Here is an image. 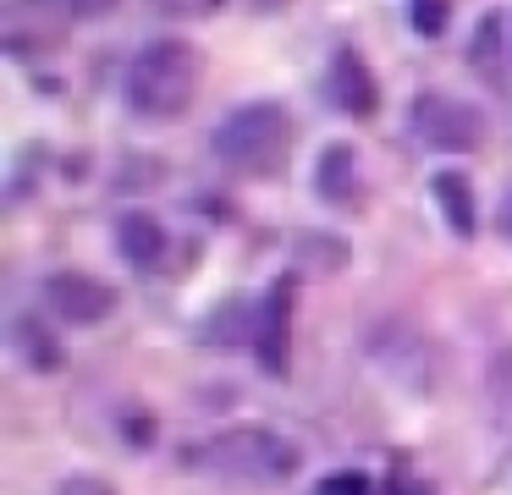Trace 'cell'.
I'll return each mask as SVG.
<instances>
[{
  "mask_svg": "<svg viewBox=\"0 0 512 495\" xmlns=\"http://www.w3.org/2000/svg\"><path fill=\"white\" fill-rule=\"evenodd\" d=\"M127 110L144 121H177L199 94V50L188 39H149L122 77Z\"/></svg>",
  "mask_w": 512,
  "mask_h": 495,
  "instance_id": "6da1fadb",
  "label": "cell"
},
{
  "mask_svg": "<svg viewBox=\"0 0 512 495\" xmlns=\"http://www.w3.org/2000/svg\"><path fill=\"white\" fill-rule=\"evenodd\" d=\"M210 149L221 165H232V171H243V176H270V171H281L287 154H292V116L276 99L237 105L232 116L215 127Z\"/></svg>",
  "mask_w": 512,
  "mask_h": 495,
  "instance_id": "7a4b0ae2",
  "label": "cell"
},
{
  "mask_svg": "<svg viewBox=\"0 0 512 495\" xmlns=\"http://www.w3.org/2000/svg\"><path fill=\"white\" fill-rule=\"evenodd\" d=\"M210 462L221 473H243V479H287L298 468V446L281 440L276 429L248 424V429H226L210 446Z\"/></svg>",
  "mask_w": 512,
  "mask_h": 495,
  "instance_id": "3957f363",
  "label": "cell"
},
{
  "mask_svg": "<svg viewBox=\"0 0 512 495\" xmlns=\"http://www.w3.org/2000/svg\"><path fill=\"white\" fill-rule=\"evenodd\" d=\"M413 132L441 154H468L485 143V116L457 94H419L413 99Z\"/></svg>",
  "mask_w": 512,
  "mask_h": 495,
  "instance_id": "277c9868",
  "label": "cell"
},
{
  "mask_svg": "<svg viewBox=\"0 0 512 495\" xmlns=\"http://www.w3.org/2000/svg\"><path fill=\"white\" fill-rule=\"evenodd\" d=\"M45 308L61 325H105L116 314V292L83 270H56L45 281Z\"/></svg>",
  "mask_w": 512,
  "mask_h": 495,
  "instance_id": "5b68a950",
  "label": "cell"
},
{
  "mask_svg": "<svg viewBox=\"0 0 512 495\" xmlns=\"http://www.w3.org/2000/svg\"><path fill=\"white\" fill-rule=\"evenodd\" d=\"M292 303H298V275H281V281L265 292V303H259V319H254L259 363H265L276 380L292 369Z\"/></svg>",
  "mask_w": 512,
  "mask_h": 495,
  "instance_id": "8992f818",
  "label": "cell"
},
{
  "mask_svg": "<svg viewBox=\"0 0 512 495\" xmlns=\"http://www.w3.org/2000/svg\"><path fill=\"white\" fill-rule=\"evenodd\" d=\"M325 94H331V105L342 110V116H358V121L375 116V105H380V88H375V77H369V66L358 50H336Z\"/></svg>",
  "mask_w": 512,
  "mask_h": 495,
  "instance_id": "52a82bcc",
  "label": "cell"
},
{
  "mask_svg": "<svg viewBox=\"0 0 512 495\" xmlns=\"http://www.w3.org/2000/svg\"><path fill=\"white\" fill-rule=\"evenodd\" d=\"M116 253H122L133 270H155L160 253H166V226H160L155 215H144V209H133V215L116 220Z\"/></svg>",
  "mask_w": 512,
  "mask_h": 495,
  "instance_id": "ba28073f",
  "label": "cell"
},
{
  "mask_svg": "<svg viewBox=\"0 0 512 495\" xmlns=\"http://www.w3.org/2000/svg\"><path fill=\"white\" fill-rule=\"evenodd\" d=\"M314 187H320L325 204H358V154L353 143H331V149L320 154V165H314Z\"/></svg>",
  "mask_w": 512,
  "mask_h": 495,
  "instance_id": "9c48e42d",
  "label": "cell"
},
{
  "mask_svg": "<svg viewBox=\"0 0 512 495\" xmlns=\"http://www.w3.org/2000/svg\"><path fill=\"white\" fill-rule=\"evenodd\" d=\"M430 193H435V209L446 215V226H452L457 237H474V187H468V176L441 171L430 182Z\"/></svg>",
  "mask_w": 512,
  "mask_h": 495,
  "instance_id": "30bf717a",
  "label": "cell"
},
{
  "mask_svg": "<svg viewBox=\"0 0 512 495\" xmlns=\"http://www.w3.org/2000/svg\"><path fill=\"white\" fill-rule=\"evenodd\" d=\"M17 341H23V352H28V369H39V374H56L61 369V347H56V336H45L39 330V319H17Z\"/></svg>",
  "mask_w": 512,
  "mask_h": 495,
  "instance_id": "8fae6325",
  "label": "cell"
},
{
  "mask_svg": "<svg viewBox=\"0 0 512 495\" xmlns=\"http://www.w3.org/2000/svg\"><path fill=\"white\" fill-rule=\"evenodd\" d=\"M237 314H248V303L243 297H226V303L210 314V325H204V341H243V319Z\"/></svg>",
  "mask_w": 512,
  "mask_h": 495,
  "instance_id": "7c38bea8",
  "label": "cell"
},
{
  "mask_svg": "<svg viewBox=\"0 0 512 495\" xmlns=\"http://www.w3.org/2000/svg\"><path fill=\"white\" fill-rule=\"evenodd\" d=\"M496 55H501V17L485 11V22H479V33H474V66L496 77Z\"/></svg>",
  "mask_w": 512,
  "mask_h": 495,
  "instance_id": "4fadbf2b",
  "label": "cell"
},
{
  "mask_svg": "<svg viewBox=\"0 0 512 495\" xmlns=\"http://www.w3.org/2000/svg\"><path fill=\"white\" fill-rule=\"evenodd\" d=\"M408 11H413V28L424 39H441L446 22H452V0H408Z\"/></svg>",
  "mask_w": 512,
  "mask_h": 495,
  "instance_id": "5bb4252c",
  "label": "cell"
},
{
  "mask_svg": "<svg viewBox=\"0 0 512 495\" xmlns=\"http://www.w3.org/2000/svg\"><path fill=\"white\" fill-rule=\"evenodd\" d=\"M320 495H369V479L364 473H331V479H320Z\"/></svg>",
  "mask_w": 512,
  "mask_h": 495,
  "instance_id": "9a60e30c",
  "label": "cell"
},
{
  "mask_svg": "<svg viewBox=\"0 0 512 495\" xmlns=\"http://www.w3.org/2000/svg\"><path fill=\"white\" fill-rule=\"evenodd\" d=\"M72 11H78V17H111L116 6H122V0H67Z\"/></svg>",
  "mask_w": 512,
  "mask_h": 495,
  "instance_id": "2e32d148",
  "label": "cell"
},
{
  "mask_svg": "<svg viewBox=\"0 0 512 495\" xmlns=\"http://www.w3.org/2000/svg\"><path fill=\"white\" fill-rule=\"evenodd\" d=\"M61 495H111V484H105V479H67V484H61Z\"/></svg>",
  "mask_w": 512,
  "mask_h": 495,
  "instance_id": "e0dca14e",
  "label": "cell"
},
{
  "mask_svg": "<svg viewBox=\"0 0 512 495\" xmlns=\"http://www.w3.org/2000/svg\"><path fill=\"white\" fill-rule=\"evenodd\" d=\"M496 226L512 237V187H507V198H501V209H496Z\"/></svg>",
  "mask_w": 512,
  "mask_h": 495,
  "instance_id": "ac0fdd59",
  "label": "cell"
}]
</instances>
